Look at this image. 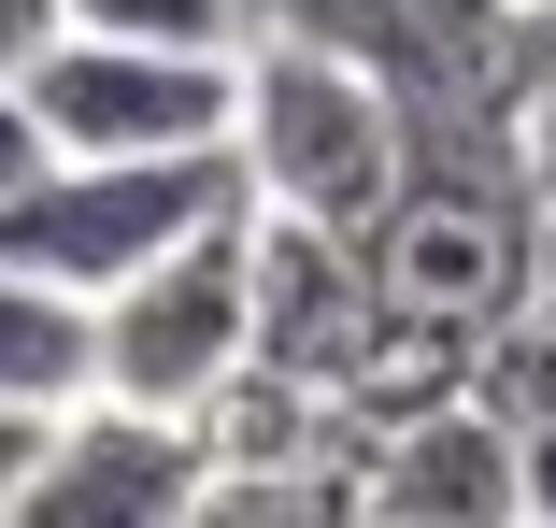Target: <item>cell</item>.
Instances as JSON below:
<instances>
[{"instance_id":"obj_6","label":"cell","mask_w":556,"mask_h":528,"mask_svg":"<svg viewBox=\"0 0 556 528\" xmlns=\"http://www.w3.org/2000/svg\"><path fill=\"white\" fill-rule=\"evenodd\" d=\"M343 472H357V514H386V528H485V514H514V429L471 386L371 414Z\"/></svg>"},{"instance_id":"obj_8","label":"cell","mask_w":556,"mask_h":528,"mask_svg":"<svg viewBox=\"0 0 556 528\" xmlns=\"http://www.w3.org/2000/svg\"><path fill=\"white\" fill-rule=\"evenodd\" d=\"M0 386L15 400H86V300L0 257Z\"/></svg>"},{"instance_id":"obj_9","label":"cell","mask_w":556,"mask_h":528,"mask_svg":"<svg viewBox=\"0 0 556 528\" xmlns=\"http://www.w3.org/2000/svg\"><path fill=\"white\" fill-rule=\"evenodd\" d=\"M257 29H271V43H314V58H357V72H386L400 100L428 86V72H414V29H400V0H257Z\"/></svg>"},{"instance_id":"obj_7","label":"cell","mask_w":556,"mask_h":528,"mask_svg":"<svg viewBox=\"0 0 556 528\" xmlns=\"http://www.w3.org/2000/svg\"><path fill=\"white\" fill-rule=\"evenodd\" d=\"M243 300H257V357L271 372H314L328 400H343V372H357V343H371V257H357V229H314V215H243Z\"/></svg>"},{"instance_id":"obj_3","label":"cell","mask_w":556,"mask_h":528,"mask_svg":"<svg viewBox=\"0 0 556 528\" xmlns=\"http://www.w3.org/2000/svg\"><path fill=\"white\" fill-rule=\"evenodd\" d=\"M243 215H257V200L200 215V229H186V243H157L129 286H100V300H86V386H115V400H143V414H200L214 386L257 357Z\"/></svg>"},{"instance_id":"obj_10","label":"cell","mask_w":556,"mask_h":528,"mask_svg":"<svg viewBox=\"0 0 556 528\" xmlns=\"http://www.w3.org/2000/svg\"><path fill=\"white\" fill-rule=\"evenodd\" d=\"M72 29H129V43H214V58H243L257 43V0H58Z\"/></svg>"},{"instance_id":"obj_12","label":"cell","mask_w":556,"mask_h":528,"mask_svg":"<svg viewBox=\"0 0 556 528\" xmlns=\"http://www.w3.org/2000/svg\"><path fill=\"white\" fill-rule=\"evenodd\" d=\"M43 429H58V400H15V386H0V528H15V500H29V457H43Z\"/></svg>"},{"instance_id":"obj_16","label":"cell","mask_w":556,"mask_h":528,"mask_svg":"<svg viewBox=\"0 0 556 528\" xmlns=\"http://www.w3.org/2000/svg\"><path fill=\"white\" fill-rule=\"evenodd\" d=\"M528 300L556 314V200H542V229H528Z\"/></svg>"},{"instance_id":"obj_1","label":"cell","mask_w":556,"mask_h":528,"mask_svg":"<svg viewBox=\"0 0 556 528\" xmlns=\"http://www.w3.org/2000/svg\"><path fill=\"white\" fill-rule=\"evenodd\" d=\"M400 143H414V115H400L386 72L314 58V43H271V29L243 43L229 158H243V186L271 200V215H314V229H357V243H371L386 186H400Z\"/></svg>"},{"instance_id":"obj_15","label":"cell","mask_w":556,"mask_h":528,"mask_svg":"<svg viewBox=\"0 0 556 528\" xmlns=\"http://www.w3.org/2000/svg\"><path fill=\"white\" fill-rule=\"evenodd\" d=\"M58 43V0H0V72H29Z\"/></svg>"},{"instance_id":"obj_5","label":"cell","mask_w":556,"mask_h":528,"mask_svg":"<svg viewBox=\"0 0 556 528\" xmlns=\"http://www.w3.org/2000/svg\"><path fill=\"white\" fill-rule=\"evenodd\" d=\"M157 514H200V429H186V414L115 400V386L58 400L15 528H157Z\"/></svg>"},{"instance_id":"obj_11","label":"cell","mask_w":556,"mask_h":528,"mask_svg":"<svg viewBox=\"0 0 556 528\" xmlns=\"http://www.w3.org/2000/svg\"><path fill=\"white\" fill-rule=\"evenodd\" d=\"M514 158H528V186L556 200V58H528V72H514Z\"/></svg>"},{"instance_id":"obj_14","label":"cell","mask_w":556,"mask_h":528,"mask_svg":"<svg viewBox=\"0 0 556 528\" xmlns=\"http://www.w3.org/2000/svg\"><path fill=\"white\" fill-rule=\"evenodd\" d=\"M43 172V115H29V86L0 72V186H29Z\"/></svg>"},{"instance_id":"obj_17","label":"cell","mask_w":556,"mask_h":528,"mask_svg":"<svg viewBox=\"0 0 556 528\" xmlns=\"http://www.w3.org/2000/svg\"><path fill=\"white\" fill-rule=\"evenodd\" d=\"M528 58H556V0H528ZM528 58H514V72H528Z\"/></svg>"},{"instance_id":"obj_2","label":"cell","mask_w":556,"mask_h":528,"mask_svg":"<svg viewBox=\"0 0 556 528\" xmlns=\"http://www.w3.org/2000/svg\"><path fill=\"white\" fill-rule=\"evenodd\" d=\"M229 200H257L229 143H172V158H58L43 143L29 186H0V257L72 286V300H100V286H129L157 243H186L200 215H229Z\"/></svg>"},{"instance_id":"obj_4","label":"cell","mask_w":556,"mask_h":528,"mask_svg":"<svg viewBox=\"0 0 556 528\" xmlns=\"http://www.w3.org/2000/svg\"><path fill=\"white\" fill-rule=\"evenodd\" d=\"M58 158H172V143H229L243 115V58L214 43H129V29H72L15 72Z\"/></svg>"},{"instance_id":"obj_13","label":"cell","mask_w":556,"mask_h":528,"mask_svg":"<svg viewBox=\"0 0 556 528\" xmlns=\"http://www.w3.org/2000/svg\"><path fill=\"white\" fill-rule=\"evenodd\" d=\"M514 514L556 528V414H528V429H514Z\"/></svg>"}]
</instances>
